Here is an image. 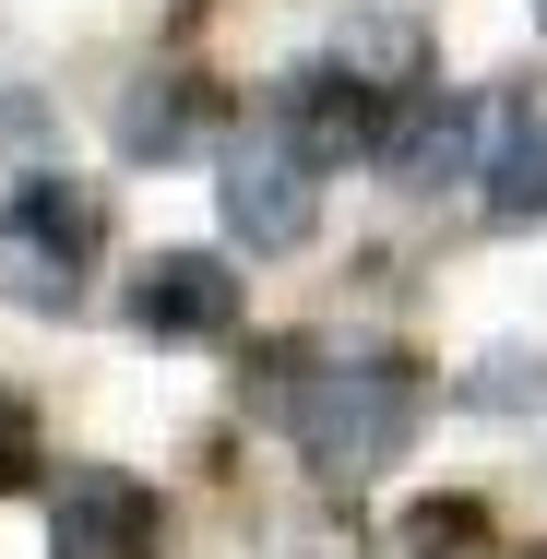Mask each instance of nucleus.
<instances>
[{"instance_id":"423d86ee","label":"nucleus","mask_w":547,"mask_h":559,"mask_svg":"<svg viewBox=\"0 0 547 559\" xmlns=\"http://www.w3.org/2000/svg\"><path fill=\"white\" fill-rule=\"evenodd\" d=\"M333 72H345L369 108H417V96H429V24H417V12H345Z\"/></svg>"},{"instance_id":"f03ea898","label":"nucleus","mask_w":547,"mask_h":559,"mask_svg":"<svg viewBox=\"0 0 547 559\" xmlns=\"http://www.w3.org/2000/svg\"><path fill=\"white\" fill-rule=\"evenodd\" d=\"M310 226H322V155L262 108L250 143L226 155V238H238V250H298Z\"/></svg>"},{"instance_id":"20e7f679","label":"nucleus","mask_w":547,"mask_h":559,"mask_svg":"<svg viewBox=\"0 0 547 559\" xmlns=\"http://www.w3.org/2000/svg\"><path fill=\"white\" fill-rule=\"evenodd\" d=\"M48 559H155V500L119 464H72L48 500Z\"/></svg>"},{"instance_id":"6e6552de","label":"nucleus","mask_w":547,"mask_h":559,"mask_svg":"<svg viewBox=\"0 0 547 559\" xmlns=\"http://www.w3.org/2000/svg\"><path fill=\"white\" fill-rule=\"evenodd\" d=\"M12 464H24V417L0 405V476H12Z\"/></svg>"},{"instance_id":"f257e3e1","label":"nucleus","mask_w":547,"mask_h":559,"mask_svg":"<svg viewBox=\"0 0 547 559\" xmlns=\"http://www.w3.org/2000/svg\"><path fill=\"white\" fill-rule=\"evenodd\" d=\"M274 417L298 429V452L322 476H381L393 452L417 441V369L357 345V357H274Z\"/></svg>"},{"instance_id":"39448f33","label":"nucleus","mask_w":547,"mask_h":559,"mask_svg":"<svg viewBox=\"0 0 547 559\" xmlns=\"http://www.w3.org/2000/svg\"><path fill=\"white\" fill-rule=\"evenodd\" d=\"M131 322H143V334H167V345L226 334V322H238V274L203 262V250H167V262H143V274H131Z\"/></svg>"},{"instance_id":"0eeeda50","label":"nucleus","mask_w":547,"mask_h":559,"mask_svg":"<svg viewBox=\"0 0 547 559\" xmlns=\"http://www.w3.org/2000/svg\"><path fill=\"white\" fill-rule=\"evenodd\" d=\"M488 203L500 215H547V119L536 108H488Z\"/></svg>"},{"instance_id":"1a4fd4ad","label":"nucleus","mask_w":547,"mask_h":559,"mask_svg":"<svg viewBox=\"0 0 547 559\" xmlns=\"http://www.w3.org/2000/svg\"><path fill=\"white\" fill-rule=\"evenodd\" d=\"M536 12H547V0H536Z\"/></svg>"},{"instance_id":"7ed1b4c3","label":"nucleus","mask_w":547,"mask_h":559,"mask_svg":"<svg viewBox=\"0 0 547 559\" xmlns=\"http://www.w3.org/2000/svg\"><path fill=\"white\" fill-rule=\"evenodd\" d=\"M84 250H96V203H84V191H60V179H24V203H12V238H0V274H12V298L60 310Z\"/></svg>"}]
</instances>
